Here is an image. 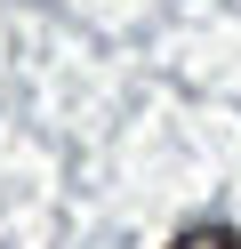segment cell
Segmentation results:
<instances>
[{"label":"cell","instance_id":"cell-1","mask_svg":"<svg viewBox=\"0 0 241 249\" xmlns=\"http://www.w3.org/2000/svg\"><path fill=\"white\" fill-rule=\"evenodd\" d=\"M169 249H241V233H233V225H185Z\"/></svg>","mask_w":241,"mask_h":249}]
</instances>
